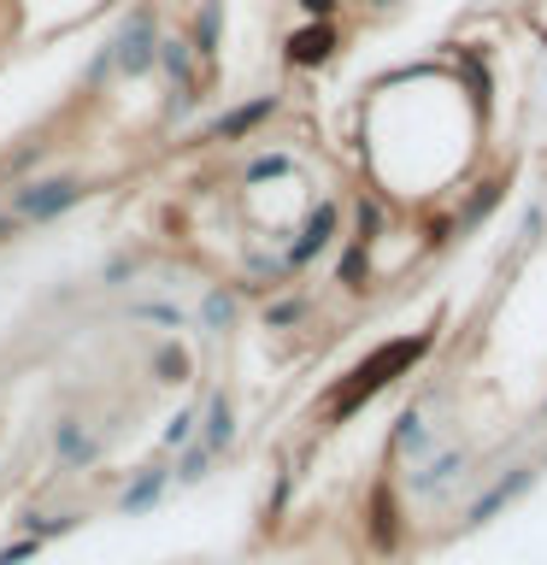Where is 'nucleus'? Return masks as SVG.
<instances>
[{
	"mask_svg": "<svg viewBox=\"0 0 547 565\" xmlns=\"http://www.w3.org/2000/svg\"><path fill=\"white\" fill-rule=\"evenodd\" d=\"M360 277H365V242H353L342 259V282H360Z\"/></svg>",
	"mask_w": 547,
	"mask_h": 565,
	"instance_id": "dca6fc26",
	"label": "nucleus"
},
{
	"mask_svg": "<svg viewBox=\"0 0 547 565\" xmlns=\"http://www.w3.org/2000/svg\"><path fill=\"white\" fill-rule=\"evenodd\" d=\"M153 371H159V377H165V383H176V377H183V371H189L183 348H159V353H153Z\"/></svg>",
	"mask_w": 547,
	"mask_h": 565,
	"instance_id": "4468645a",
	"label": "nucleus"
},
{
	"mask_svg": "<svg viewBox=\"0 0 547 565\" xmlns=\"http://www.w3.org/2000/svg\"><path fill=\"white\" fill-rule=\"evenodd\" d=\"M300 318V300H282V307H271V324H294Z\"/></svg>",
	"mask_w": 547,
	"mask_h": 565,
	"instance_id": "4be33fe9",
	"label": "nucleus"
},
{
	"mask_svg": "<svg viewBox=\"0 0 547 565\" xmlns=\"http://www.w3.org/2000/svg\"><path fill=\"white\" fill-rule=\"evenodd\" d=\"M189 430H194V413H176L171 430H165V441H189Z\"/></svg>",
	"mask_w": 547,
	"mask_h": 565,
	"instance_id": "aec40b11",
	"label": "nucleus"
},
{
	"mask_svg": "<svg viewBox=\"0 0 547 565\" xmlns=\"http://www.w3.org/2000/svg\"><path fill=\"white\" fill-rule=\"evenodd\" d=\"M289 171V159L282 153H265V159H254V166H247V183H271V177H282Z\"/></svg>",
	"mask_w": 547,
	"mask_h": 565,
	"instance_id": "2eb2a0df",
	"label": "nucleus"
},
{
	"mask_svg": "<svg viewBox=\"0 0 547 565\" xmlns=\"http://www.w3.org/2000/svg\"><path fill=\"white\" fill-rule=\"evenodd\" d=\"M330 53H335L330 18H318V24H307V30H294V35H289V65H324Z\"/></svg>",
	"mask_w": 547,
	"mask_h": 565,
	"instance_id": "20e7f679",
	"label": "nucleus"
},
{
	"mask_svg": "<svg viewBox=\"0 0 547 565\" xmlns=\"http://www.w3.org/2000/svg\"><path fill=\"white\" fill-rule=\"evenodd\" d=\"M330 230H335V206H318L312 218H307V230H300V242L289 247V265H307V259L318 254V247L330 242Z\"/></svg>",
	"mask_w": 547,
	"mask_h": 565,
	"instance_id": "0eeeda50",
	"label": "nucleus"
},
{
	"mask_svg": "<svg viewBox=\"0 0 547 565\" xmlns=\"http://www.w3.org/2000/svg\"><path fill=\"white\" fill-rule=\"evenodd\" d=\"M218 24H224V7H218V0H206L201 24H194V47H201V53H218Z\"/></svg>",
	"mask_w": 547,
	"mask_h": 565,
	"instance_id": "f8f14e48",
	"label": "nucleus"
},
{
	"mask_svg": "<svg viewBox=\"0 0 547 565\" xmlns=\"http://www.w3.org/2000/svg\"><path fill=\"white\" fill-rule=\"evenodd\" d=\"M423 441V413L412 406V413H400V424H395V448H418Z\"/></svg>",
	"mask_w": 547,
	"mask_h": 565,
	"instance_id": "ddd939ff",
	"label": "nucleus"
},
{
	"mask_svg": "<svg viewBox=\"0 0 547 565\" xmlns=\"http://www.w3.org/2000/svg\"><path fill=\"white\" fill-rule=\"evenodd\" d=\"M307 12H312V18H330V12H335V0H307Z\"/></svg>",
	"mask_w": 547,
	"mask_h": 565,
	"instance_id": "b1692460",
	"label": "nucleus"
},
{
	"mask_svg": "<svg viewBox=\"0 0 547 565\" xmlns=\"http://www.w3.org/2000/svg\"><path fill=\"white\" fill-rule=\"evenodd\" d=\"M165 65L176 71V77H183V71H189V53H183V47H165Z\"/></svg>",
	"mask_w": 547,
	"mask_h": 565,
	"instance_id": "5701e85b",
	"label": "nucleus"
},
{
	"mask_svg": "<svg viewBox=\"0 0 547 565\" xmlns=\"http://www.w3.org/2000/svg\"><path fill=\"white\" fill-rule=\"evenodd\" d=\"M165 483H171V477H165V471H141V477H136V483H130V489H124V512H141V507H153V501H159V494H165Z\"/></svg>",
	"mask_w": 547,
	"mask_h": 565,
	"instance_id": "6e6552de",
	"label": "nucleus"
},
{
	"mask_svg": "<svg viewBox=\"0 0 547 565\" xmlns=\"http://www.w3.org/2000/svg\"><path fill=\"white\" fill-rule=\"evenodd\" d=\"M206 466H212V454H206V448H189V459H183V477H201Z\"/></svg>",
	"mask_w": 547,
	"mask_h": 565,
	"instance_id": "6ab92c4d",
	"label": "nucleus"
},
{
	"mask_svg": "<svg viewBox=\"0 0 547 565\" xmlns=\"http://www.w3.org/2000/svg\"><path fill=\"white\" fill-rule=\"evenodd\" d=\"M53 448H60V459H71V466H83V459L95 454V448H88V436H83L71 418L60 424V430H53Z\"/></svg>",
	"mask_w": 547,
	"mask_h": 565,
	"instance_id": "9b49d317",
	"label": "nucleus"
},
{
	"mask_svg": "<svg viewBox=\"0 0 547 565\" xmlns=\"http://www.w3.org/2000/svg\"><path fill=\"white\" fill-rule=\"evenodd\" d=\"M206 324H212V330L229 324V295H206Z\"/></svg>",
	"mask_w": 547,
	"mask_h": 565,
	"instance_id": "f3484780",
	"label": "nucleus"
},
{
	"mask_svg": "<svg viewBox=\"0 0 547 565\" xmlns=\"http://www.w3.org/2000/svg\"><path fill=\"white\" fill-rule=\"evenodd\" d=\"M35 554V542H18V547H0V565H18V559H30Z\"/></svg>",
	"mask_w": 547,
	"mask_h": 565,
	"instance_id": "412c9836",
	"label": "nucleus"
},
{
	"mask_svg": "<svg viewBox=\"0 0 547 565\" xmlns=\"http://www.w3.org/2000/svg\"><path fill=\"white\" fill-rule=\"evenodd\" d=\"M77 201H83L77 183H35V189H18V212H24V218H53V212H65V206H77Z\"/></svg>",
	"mask_w": 547,
	"mask_h": 565,
	"instance_id": "7ed1b4c3",
	"label": "nucleus"
},
{
	"mask_svg": "<svg viewBox=\"0 0 547 565\" xmlns=\"http://www.w3.org/2000/svg\"><path fill=\"white\" fill-rule=\"evenodd\" d=\"M541 413H547V406H541Z\"/></svg>",
	"mask_w": 547,
	"mask_h": 565,
	"instance_id": "a878e982",
	"label": "nucleus"
},
{
	"mask_svg": "<svg viewBox=\"0 0 547 565\" xmlns=\"http://www.w3.org/2000/svg\"><path fill=\"white\" fill-rule=\"evenodd\" d=\"M423 353H430V330L400 335V342L377 348L365 365H353V377H347V383L330 395V413H335V418H353V413H360V406H365L371 395H377V388H388L395 377H406V371H412V365L423 360Z\"/></svg>",
	"mask_w": 547,
	"mask_h": 565,
	"instance_id": "f257e3e1",
	"label": "nucleus"
},
{
	"mask_svg": "<svg viewBox=\"0 0 547 565\" xmlns=\"http://www.w3.org/2000/svg\"><path fill=\"white\" fill-rule=\"evenodd\" d=\"M0 236H7V218H0Z\"/></svg>",
	"mask_w": 547,
	"mask_h": 565,
	"instance_id": "393cba45",
	"label": "nucleus"
},
{
	"mask_svg": "<svg viewBox=\"0 0 547 565\" xmlns=\"http://www.w3.org/2000/svg\"><path fill=\"white\" fill-rule=\"evenodd\" d=\"M371 519H377V524H371V536H377V547H395V536H400V512H395V494H383L377 489V507H371Z\"/></svg>",
	"mask_w": 547,
	"mask_h": 565,
	"instance_id": "9d476101",
	"label": "nucleus"
},
{
	"mask_svg": "<svg viewBox=\"0 0 547 565\" xmlns=\"http://www.w3.org/2000/svg\"><path fill=\"white\" fill-rule=\"evenodd\" d=\"M229 430H236V418H229V395H212V413H206V441H201V448H206V454H218L224 441H229Z\"/></svg>",
	"mask_w": 547,
	"mask_h": 565,
	"instance_id": "1a4fd4ad",
	"label": "nucleus"
},
{
	"mask_svg": "<svg viewBox=\"0 0 547 565\" xmlns=\"http://www.w3.org/2000/svg\"><path fill=\"white\" fill-rule=\"evenodd\" d=\"M277 113V100L271 95H259V100H247V106H236V113H224L218 124H212V136L218 141H229V136H247V130H259L265 118Z\"/></svg>",
	"mask_w": 547,
	"mask_h": 565,
	"instance_id": "39448f33",
	"label": "nucleus"
},
{
	"mask_svg": "<svg viewBox=\"0 0 547 565\" xmlns=\"http://www.w3.org/2000/svg\"><path fill=\"white\" fill-rule=\"evenodd\" d=\"M153 53H159V42H153V18L148 12H136L130 18V30L118 35V53H106V65H118V71H148L153 65Z\"/></svg>",
	"mask_w": 547,
	"mask_h": 565,
	"instance_id": "f03ea898",
	"label": "nucleus"
},
{
	"mask_svg": "<svg viewBox=\"0 0 547 565\" xmlns=\"http://www.w3.org/2000/svg\"><path fill=\"white\" fill-rule=\"evenodd\" d=\"M529 477H536V471H529V466H518V471H506V477H501V483H494V489L483 494V501H476V507H471V524H489V519H494V512H501V507L512 501V494H518V489L529 483Z\"/></svg>",
	"mask_w": 547,
	"mask_h": 565,
	"instance_id": "423d86ee",
	"label": "nucleus"
},
{
	"mask_svg": "<svg viewBox=\"0 0 547 565\" xmlns=\"http://www.w3.org/2000/svg\"><path fill=\"white\" fill-rule=\"evenodd\" d=\"M494 206H501V189H483V194H476V201L465 206V224H471V218H483V212H494Z\"/></svg>",
	"mask_w": 547,
	"mask_h": 565,
	"instance_id": "a211bd4d",
	"label": "nucleus"
}]
</instances>
